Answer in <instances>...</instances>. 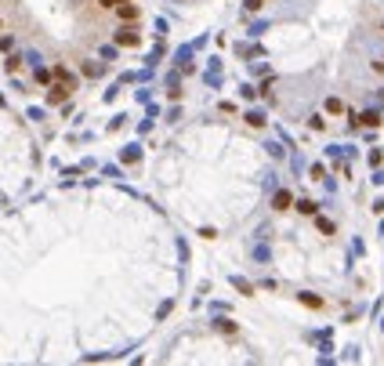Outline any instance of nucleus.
<instances>
[{
	"mask_svg": "<svg viewBox=\"0 0 384 366\" xmlns=\"http://www.w3.org/2000/svg\"><path fill=\"white\" fill-rule=\"evenodd\" d=\"M297 210H305V214H315V203H308V199H301Z\"/></svg>",
	"mask_w": 384,
	"mask_h": 366,
	"instance_id": "nucleus-5",
	"label": "nucleus"
},
{
	"mask_svg": "<svg viewBox=\"0 0 384 366\" xmlns=\"http://www.w3.org/2000/svg\"><path fill=\"white\" fill-rule=\"evenodd\" d=\"M102 4H105V7H120L123 0H102Z\"/></svg>",
	"mask_w": 384,
	"mask_h": 366,
	"instance_id": "nucleus-6",
	"label": "nucleus"
},
{
	"mask_svg": "<svg viewBox=\"0 0 384 366\" xmlns=\"http://www.w3.org/2000/svg\"><path fill=\"white\" fill-rule=\"evenodd\" d=\"M116 11H120V18H123V22H134V18H138V7H134V4H120Z\"/></svg>",
	"mask_w": 384,
	"mask_h": 366,
	"instance_id": "nucleus-3",
	"label": "nucleus"
},
{
	"mask_svg": "<svg viewBox=\"0 0 384 366\" xmlns=\"http://www.w3.org/2000/svg\"><path fill=\"white\" fill-rule=\"evenodd\" d=\"M72 87H76V80H72L66 69H54V84H51V91H48V102H51V105L66 102V98L72 95Z\"/></svg>",
	"mask_w": 384,
	"mask_h": 366,
	"instance_id": "nucleus-1",
	"label": "nucleus"
},
{
	"mask_svg": "<svg viewBox=\"0 0 384 366\" xmlns=\"http://www.w3.org/2000/svg\"><path fill=\"white\" fill-rule=\"evenodd\" d=\"M0 29H4V25H0Z\"/></svg>",
	"mask_w": 384,
	"mask_h": 366,
	"instance_id": "nucleus-7",
	"label": "nucleus"
},
{
	"mask_svg": "<svg viewBox=\"0 0 384 366\" xmlns=\"http://www.w3.org/2000/svg\"><path fill=\"white\" fill-rule=\"evenodd\" d=\"M116 44H123V48H134V44H138V29H131V25H123V29L116 33Z\"/></svg>",
	"mask_w": 384,
	"mask_h": 366,
	"instance_id": "nucleus-2",
	"label": "nucleus"
},
{
	"mask_svg": "<svg viewBox=\"0 0 384 366\" xmlns=\"http://www.w3.org/2000/svg\"><path fill=\"white\" fill-rule=\"evenodd\" d=\"M290 207V192H279L276 196V210H287Z\"/></svg>",
	"mask_w": 384,
	"mask_h": 366,
	"instance_id": "nucleus-4",
	"label": "nucleus"
},
{
	"mask_svg": "<svg viewBox=\"0 0 384 366\" xmlns=\"http://www.w3.org/2000/svg\"><path fill=\"white\" fill-rule=\"evenodd\" d=\"M261 4H264V0H261Z\"/></svg>",
	"mask_w": 384,
	"mask_h": 366,
	"instance_id": "nucleus-8",
	"label": "nucleus"
}]
</instances>
